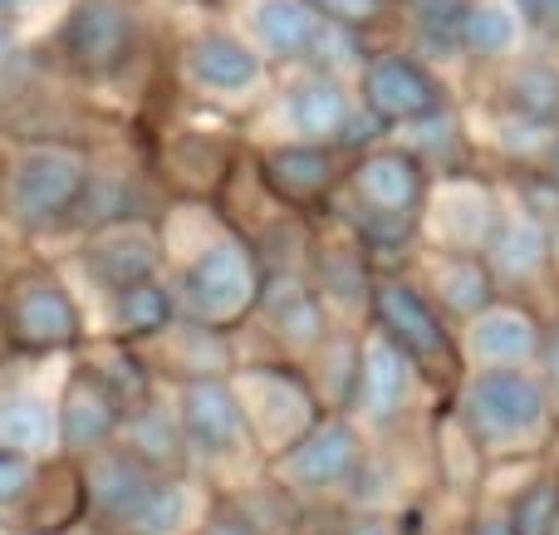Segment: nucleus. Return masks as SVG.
<instances>
[{"mask_svg":"<svg viewBox=\"0 0 559 535\" xmlns=\"http://www.w3.org/2000/svg\"><path fill=\"white\" fill-rule=\"evenodd\" d=\"M550 177H555V182H559V143L550 147Z\"/></svg>","mask_w":559,"mask_h":535,"instance_id":"4c0bfd02","label":"nucleus"},{"mask_svg":"<svg viewBox=\"0 0 559 535\" xmlns=\"http://www.w3.org/2000/svg\"><path fill=\"white\" fill-rule=\"evenodd\" d=\"M88 265H94V275L104 285H114V290H128V285L153 281L157 246H153V236H143V231H114V236H104V241L94 246Z\"/></svg>","mask_w":559,"mask_h":535,"instance_id":"4468645a","label":"nucleus"},{"mask_svg":"<svg viewBox=\"0 0 559 535\" xmlns=\"http://www.w3.org/2000/svg\"><path fill=\"white\" fill-rule=\"evenodd\" d=\"M559 516V482H535L521 491V501L511 507V526L515 535H550Z\"/></svg>","mask_w":559,"mask_h":535,"instance_id":"cd10ccee","label":"nucleus"},{"mask_svg":"<svg viewBox=\"0 0 559 535\" xmlns=\"http://www.w3.org/2000/svg\"><path fill=\"white\" fill-rule=\"evenodd\" d=\"M255 29H261L271 55H305L319 39V10L309 0H261L255 5Z\"/></svg>","mask_w":559,"mask_h":535,"instance_id":"2eb2a0df","label":"nucleus"},{"mask_svg":"<svg viewBox=\"0 0 559 535\" xmlns=\"http://www.w3.org/2000/svg\"><path fill=\"white\" fill-rule=\"evenodd\" d=\"M29 535H39V531H29Z\"/></svg>","mask_w":559,"mask_h":535,"instance_id":"a19ab883","label":"nucleus"},{"mask_svg":"<svg viewBox=\"0 0 559 535\" xmlns=\"http://www.w3.org/2000/svg\"><path fill=\"white\" fill-rule=\"evenodd\" d=\"M10 330L29 349H59L79 334V314L55 285H25L10 305Z\"/></svg>","mask_w":559,"mask_h":535,"instance_id":"9b49d317","label":"nucleus"},{"mask_svg":"<svg viewBox=\"0 0 559 535\" xmlns=\"http://www.w3.org/2000/svg\"><path fill=\"white\" fill-rule=\"evenodd\" d=\"M540 25H545V29H555V35H559V0H545V15H540Z\"/></svg>","mask_w":559,"mask_h":535,"instance_id":"f704fd0d","label":"nucleus"},{"mask_svg":"<svg viewBox=\"0 0 559 535\" xmlns=\"http://www.w3.org/2000/svg\"><path fill=\"white\" fill-rule=\"evenodd\" d=\"M373 310H378V324L383 334H393L413 359H442L447 354V330L437 320V310L413 290V285H378L373 290Z\"/></svg>","mask_w":559,"mask_h":535,"instance_id":"9d476101","label":"nucleus"},{"mask_svg":"<svg viewBox=\"0 0 559 535\" xmlns=\"http://www.w3.org/2000/svg\"><path fill=\"white\" fill-rule=\"evenodd\" d=\"M466 423L486 442H521L540 432L545 389L521 369H486L466 389Z\"/></svg>","mask_w":559,"mask_h":535,"instance_id":"f257e3e1","label":"nucleus"},{"mask_svg":"<svg viewBox=\"0 0 559 535\" xmlns=\"http://www.w3.org/2000/svg\"><path fill=\"white\" fill-rule=\"evenodd\" d=\"M354 192L373 222H413V206L423 197V173L407 153H373L358 163Z\"/></svg>","mask_w":559,"mask_h":535,"instance_id":"1a4fd4ad","label":"nucleus"},{"mask_svg":"<svg viewBox=\"0 0 559 535\" xmlns=\"http://www.w3.org/2000/svg\"><path fill=\"white\" fill-rule=\"evenodd\" d=\"M59 432V418H49V408L35 393H0V448L10 452H45Z\"/></svg>","mask_w":559,"mask_h":535,"instance_id":"a211bd4d","label":"nucleus"},{"mask_svg":"<svg viewBox=\"0 0 559 535\" xmlns=\"http://www.w3.org/2000/svg\"><path fill=\"white\" fill-rule=\"evenodd\" d=\"M545 364H550V379H555V389H559V324H555L550 340H545Z\"/></svg>","mask_w":559,"mask_h":535,"instance_id":"473e14b6","label":"nucleus"},{"mask_svg":"<svg viewBox=\"0 0 559 535\" xmlns=\"http://www.w3.org/2000/svg\"><path fill=\"white\" fill-rule=\"evenodd\" d=\"M177 310L192 314L197 324H226L255 300V265L241 241H222L192 261V271L177 285Z\"/></svg>","mask_w":559,"mask_h":535,"instance_id":"f03ea898","label":"nucleus"},{"mask_svg":"<svg viewBox=\"0 0 559 535\" xmlns=\"http://www.w3.org/2000/svg\"><path fill=\"white\" fill-rule=\"evenodd\" d=\"M358 403L368 418H397V408L407 403V349L393 334L368 340L358 364Z\"/></svg>","mask_w":559,"mask_h":535,"instance_id":"f8f14e48","label":"nucleus"},{"mask_svg":"<svg viewBox=\"0 0 559 535\" xmlns=\"http://www.w3.org/2000/svg\"><path fill=\"white\" fill-rule=\"evenodd\" d=\"M462 0H417V25L432 39H462Z\"/></svg>","mask_w":559,"mask_h":535,"instance_id":"c756f323","label":"nucleus"},{"mask_svg":"<svg viewBox=\"0 0 559 535\" xmlns=\"http://www.w3.org/2000/svg\"><path fill=\"white\" fill-rule=\"evenodd\" d=\"M64 55L88 74H104L133 45V15L123 0H79L64 20Z\"/></svg>","mask_w":559,"mask_h":535,"instance_id":"20e7f679","label":"nucleus"},{"mask_svg":"<svg viewBox=\"0 0 559 535\" xmlns=\"http://www.w3.org/2000/svg\"><path fill=\"white\" fill-rule=\"evenodd\" d=\"M550 246H555V255H559V222H555V236H550Z\"/></svg>","mask_w":559,"mask_h":535,"instance_id":"58836bf2","label":"nucleus"},{"mask_svg":"<svg viewBox=\"0 0 559 535\" xmlns=\"http://www.w3.org/2000/svg\"><path fill=\"white\" fill-rule=\"evenodd\" d=\"M182 507H187V497L177 482H147V491L128 507V516L118 526H128L133 535H173L182 526Z\"/></svg>","mask_w":559,"mask_h":535,"instance_id":"4be33fe9","label":"nucleus"},{"mask_svg":"<svg viewBox=\"0 0 559 535\" xmlns=\"http://www.w3.org/2000/svg\"><path fill=\"white\" fill-rule=\"evenodd\" d=\"M173 310H177L173 295L157 290L153 281L118 290V320H123V330H128V334H153V330H167Z\"/></svg>","mask_w":559,"mask_h":535,"instance_id":"393cba45","label":"nucleus"},{"mask_svg":"<svg viewBox=\"0 0 559 535\" xmlns=\"http://www.w3.org/2000/svg\"><path fill=\"white\" fill-rule=\"evenodd\" d=\"M550 535H559V516H555V526H550Z\"/></svg>","mask_w":559,"mask_h":535,"instance_id":"ea45409f","label":"nucleus"},{"mask_svg":"<svg viewBox=\"0 0 559 535\" xmlns=\"http://www.w3.org/2000/svg\"><path fill=\"white\" fill-rule=\"evenodd\" d=\"M123 413H118V389L104 379V373L84 369L74 373V383L64 389V408H59V438L74 452H94L104 448L118 432Z\"/></svg>","mask_w":559,"mask_h":535,"instance_id":"0eeeda50","label":"nucleus"},{"mask_svg":"<svg viewBox=\"0 0 559 535\" xmlns=\"http://www.w3.org/2000/svg\"><path fill=\"white\" fill-rule=\"evenodd\" d=\"M88 187L84 157L69 147H35L20 157L15 167V187H10V212L25 226H45L59 222L64 212H74L79 197Z\"/></svg>","mask_w":559,"mask_h":535,"instance_id":"7ed1b4c3","label":"nucleus"},{"mask_svg":"<svg viewBox=\"0 0 559 535\" xmlns=\"http://www.w3.org/2000/svg\"><path fill=\"white\" fill-rule=\"evenodd\" d=\"M206 535H251V531H246L241 521H216V526L206 531Z\"/></svg>","mask_w":559,"mask_h":535,"instance_id":"c9c22d12","label":"nucleus"},{"mask_svg":"<svg viewBox=\"0 0 559 535\" xmlns=\"http://www.w3.org/2000/svg\"><path fill=\"white\" fill-rule=\"evenodd\" d=\"M515 5H521V10H525V15H531V20H535V25H540V15H545V0H515Z\"/></svg>","mask_w":559,"mask_h":535,"instance_id":"e433bc0d","label":"nucleus"},{"mask_svg":"<svg viewBox=\"0 0 559 535\" xmlns=\"http://www.w3.org/2000/svg\"><path fill=\"white\" fill-rule=\"evenodd\" d=\"M29 487H35V467H29V457L25 452L0 448V507H15Z\"/></svg>","mask_w":559,"mask_h":535,"instance_id":"7c9ffc66","label":"nucleus"},{"mask_svg":"<svg viewBox=\"0 0 559 535\" xmlns=\"http://www.w3.org/2000/svg\"><path fill=\"white\" fill-rule=\"evenodd\" d=\"M515 39V15L496 0H481V5H466L462 15V45L472 55H501Z\"/></svg>","mask_w":559,"mask_h":535,"instance_id":"5701e85b","label":"nucleus"},{"mask_svg":"<svg viewBox=\"0 0 559 535\" xmlns=\"http://www.w3.org/2000/svg\"><path fill=\"white\" fill-rule=\"evenodd\" d=\"M525 202H531V212H559V182L550 177V182H531L525 187Z\"/></svg>","mask_w":559,"mask_h":535,"instance_id":"2f4dec72","label":"nucleus"},{"mask_svg":"<svg viewBox=\"0 0 559 535\" xmlns=\"http://www.w3.org/2000/svg\"><path fill=\"white\" fill-rule=\"evenodd\" d=\"M442 300L452 305L456 314H481V310H491V271H486L481 261H472V255L452 261V265L442 271Z\"/></svg>","mask_w":559,"mask_h":535,"instance_id":"b1692460","label":"nucleus"},{"mask_svg":"<svg viewBox=\"0 0 559 535\" xmlns=\"http://www.w3.org/2000/svg\"><path fill=\"white\" fill-rule=\"evenodd\" d=\"M329 177H334V167L319 147H280V153L265 157V182L285 202H314L329 187Z\"/></svg>","mask_w":559,"mask_h":535,"instance_id":"dca6fc26","label":"nucleus"},{"mask_svg":"<svg viewBox=\"0 0 559 535\" xmlns=\"http://www.w3.org/2000/svg\"><path fill=\"white\" fill-rule=\"evenodd\" d=\"M289 118H295V128L305 138H329L344 128L348 98L334 79H309V84H299L295 94H289Z\"/></svg>","mask_w":559,"mask_h":535,"instance_id":"6ab92c4d","label":"nucleus"},{"mask_svg":"<svg viewBox=\"0 0 559 535\" xmlns=\"http://www.w3.org/2000/svg\"><path fill=\"white\" fill-rule=\"evenodd\" d=\"M192 69H197V79L212 88H246L255 79V55L226 35H206L202 45L192 49Z\"/></svg>","mask_w":559,"mask_h":535,"instance_id":"412c9836","label":"nucleus"},{"mask_svg":"<svg viewBox=\"0 0 559 535\" xmlns=\"http://www.w3.org/2000/svg\"><path fill=\"white\" fill-rule=\"evenodd\" d=\"M143 491H147V472H143L138 457H108V462H98L94 477H88V497H94V507L114 521H123L128 507H133Z\"/></svg>","mask_w":559,"mask_h":535,"instance_id":"aec40b11","label":"nucleus"},{"mask_svg":"<svg viewBox=\"0 0 559 535\" xmlns=\"http://www.w3.org/2000/svg\"><path fill=\"white\" fill-rule=\"evenodd\" d=\"M511 104L521 108L525 118H535V123H550L559 114V74L545 64H525L521 74L511 79Z\"/></svg>","mask_w":559,"mask_h":535,"instance_id":"bb28decb","label":"nucleus"},{"mask_svg":"<svg viewBox=\"0 0 559 535\" xmlns=\"http://www.w3.org/2000/svg\"><path fill=\"white\" fill-rule=\"evenodd\" d=\"M354 467H358V432L348 423H319L285 452V477L309 491L338 487V482L354 477Z\"/></svg>","mask_w":559,"mask_h":535,"instance_id":"423d86ee","label":"nucleus"},{"mask_svg":"<svg viewBox=\"0 0 559 535\" xmlns=\"http://www.w3.org/2000/svg\"><path fill=\"white\" fill-rule=\"evenodd\" d=\"M182 432L202 452H231L246 442V408L222 379H192L182 389Z\"/></svg>","mask_w":559,"mask_h":535,"instance_id":"6e6552de","label":"nucleus"},{"mask_svg":"<svg viewBox=\"0 0 559 535\" xmlns=\"http://www.w3.org/2000/svg\"><path fill=\"white\" fill-rule=\"evenodd\" d=\"M275 324H280V334H285L289 344H305V349L324 340V310H319L314 295H295V300L280 310Z\"/></svg>","mask_w":559,"mask_h":535,"instance_id":"c85d7f7f","label":"nucleus"},{"mask_svg":"<svg viewBox=\"0 0 559 535\" xmlns=\"http://www.w3.org/2000/svg\"><path fill=\"white\" fill-rule=\"evenodd\" d=\"M128 448H133V457L147 462V467H173L177 452H182V438H177V428L163 413L147 408L128 423Z\"/></svg>","mask_w":559,"mask_h":535,"instance_id":"a878e982","label":"nucleus"},{"mask_svg":"<svg viewBox=\"0 0 559 535\" xmlns=\"http://www.w3.org/2000/svg\"><path fill=\"white\" fill-rule=\"evenodd\" d=\"M476 535H515V526H511V521H481Z\"/></svg>","mask_w":559,"mask_h":535,"instance_id":"72a5a7b5","label":"nucleus"},{"mask_svg":"<svg viewBox=\"0 0 559 535\" xmlns=\"http://www.w3.org/2000/svg\"><path fill=\"white\" fill-rule=\"evenodd\" d=\"M364 98L383 123H423L442 104L432 74L417 69L413 59H373L364 69Z\"/></svg>","mask_w":559,"mask_h":535,"instance_id":"39448f33","label":"nucleus"},{"mask_svg":"<svg viewBox=\"0 0 559 535\" xmlns=\"http://www.w3.org/2000/svg\"><path fill=\"white\" fill-rule=\"evenodd\" d=\"M472 349H476V359L496 364V369H515V364L535 359L545 344H540V324H535L525 310H515V305H501V310H496L491 305V310L476 314Z\"/></svg>","mask_w":559,"mask_h":535,"instance_id":"ddd939ff","label":"nucleus"},{"mask_svg":"<svg viewBox=\"0 0 559 535\" xmlns=\"http://www.w3.org/2000/svg\"><path fill=\"white\" fill-rule=\"evenodd\" d=\"M550 236L540 222H506L491 236V271L501 281H531L545 261H550Z\"/></svg>","mask_w":559,"mask_h":535,"instance_id":"f3484780","label":"nucleus"}]
</instances>
